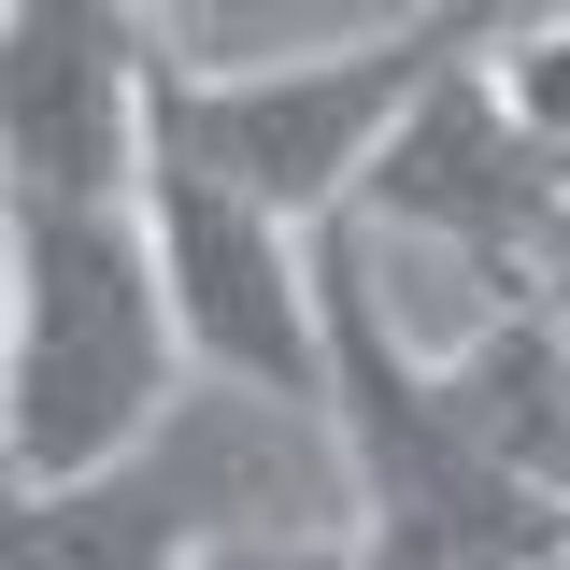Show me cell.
<instances>
[{
  "label": "cell",
  "instance_id": "6da1fadb",
  "mask_svg": "<svg viewBox=\"0 0 570 570\" xmlns=\"http://www.w3.org/2000/svg\"><path fill=\"white\" fill-rule=\"evenodd\" d=\"M200 400V356L157 272V228L86 200H14V257H0V456L14 499H71L129 471L157 428Z\"/></svg>",
  "mask_w": 570,
  "mask_h": 570
},
{
  "label": "cell",
  "instance_id": "7a4b0ae2",
  "mask_svg": "<svg viewBox=\"0 0 570 570\" xmlns=\"http://www.w3.org/2000/svg\"><path fill=\"white\" fill-rule=\"evenodd\" d=\"M485 14H385L328 58H243V71H171L157 58V157L214 171L228 200L285 214V228H343L385 171V142L414 129V100L456 58H485Z\"/></svg>",
  "mask_w": 570,
  "mask_h": 570
},
{
  "label": "cell",
  "instance_id": "3957f363",
  "mask_svg": "<svg viewBox=\"0 0 570 570\" xmlns=\"http://www.w3.org/2000/svg\"><path fill=\"white\" fill-rule=\"evenodd\" d=\"M272 528H356L343 428L314 400L200 385L129 471H100L71 499H14L0 570H200L214 542H272Z\"/></svg>",
  "mask_w": 570,
  "mask_h": 570
},
{
  "label": "cell",
  "instance_id": "277c9868",
  "mask_svg": "<svg viewBox=\"0 0 570 570\" xmlns=\"http://www.w3.org/2000/svg\"><path fill=\"white\" fill-rule=\"evenodd\" d=\"M142 228H157V272H171L200 385L328 414V257H314V228L228 200L214 171H171V157H142Z\"/></svg>",
  "mask_w": 570,
  "mask_h": 570
},
{
  "label": "cell",
  "instance_id": "5b68a950",
  "mask_svg": "<svg viewBox=\"0 0 570 570\" xmlns=\"http://www.w3.org/2000/svg\"><path fill=\"white\" fill-rule=\"evenodd\" d=\"M0 142H14V200H86L129 214L157 157V29L29 0L0 29Z\"/></svg>",
  "mask_w": 570,
  "mask_h": 570
},
{
  "label": "cell",
  "instance_id": "8992f818",
  "mask_svg": "<svg viewBox=\"0 0 570 570\" xmlns=\"http://www.w3.org/2000/svg\"><path fill=\"white\" fill-rule=\"evenodd\" d=\"M428 385H442V414H456V442L485 471L570 499V328H557V299L513 314V328H485V343L456 356V371H428Z\"/></svg>",
  "mask_w": 570,
  "mask_h": 570
},
{
  "label": "cell",
  "instance_id": "52a82bcc",
  "mask_svg": "<svg viewBox=\"0 0 570 570\" xmlns=\"http://www.w3.org/2000/svg\"><path fill=\"white\" fill-rule=\"evenodd\" d=\"M499 86H513V115L542 142H570V14L557 29H499Z\"/></svg>",
  "mask_w": 570,
  "mask_h": 570
},
{
  "label": "cell",
  "instance_id": "ba28073f",
  "mask_svg": "<svg viewBox=\"0 0 570 570\" xmlns=\"http://www.w3.org/2000/svg\"><path fill=\"white\" fill-rule=\"evenodd\" d=\"M200 570H371L356 528H272V542H214Z\"/></svg>",
  "mask_w": 570,
  "mask_h": 570
}]
</instances>
